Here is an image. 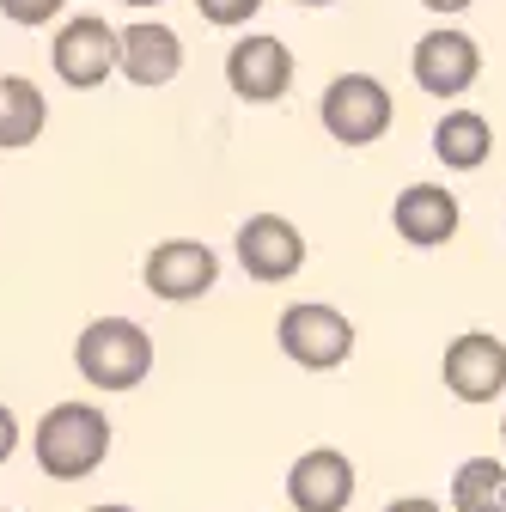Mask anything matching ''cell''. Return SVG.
Returning a JSON list of instances; mask_svg holds the SVG:
<instances>
[{"instance_id": "12", "label": "cell", "mask_w": 506, "mask_h": 512, "mask_svg": "<svg viewBox=\"0 0 506 512\" xmlns=\"http://www.w3.org/2000/svg\"><path fill=\"white\" fill-rule=\"evenodd\" d=\"M116 74L141 92L171 86L183 74V37L159 19H135L129 31H116Z\"/></svg>"}, {"instance_id": "24", "label": "cell", "mask_w": 506, "mask_h": 512, "mask_svg": "<svg viewBox=\"0 0 506 512\" xmlns=\"http://www.w3.org/2000/svg\"><path fill=\"white\" fill-rule=\"evenodd\" d=\"M293 7H330V0H293Z\"/></svg>"}, {"instance_id": "22", "label": "cell", "mask_w": 506, "mask_h": 512, "mask_svg": "<svg viewBox=\"0 0 506 512\" xmlns=\"http://www.w3.org/2000/svg\"><path fill=\"white\" fill-rule=\"evenodd\" d=\"M86 512H135V506H122V500H104V506H86Z\"/></svg>"}, {"instance_id": "16", "label": "cell", "mask_w": 506, "mask_h": 512, "mask_svg": "<svg viewBox=\"0 0 506 512\" xmlns=\"http://www.w3.org/2000/svg\"><path fill=\"white\" fill-rule=\"evenodd\" d=\"M452 512H506V464L500 458H464L452 476Z\"/></svg>"}, {"instance_id": "1", "label": "cell", "mask_w": 506, "mask_h": 512, "mask_svg": "<svg viewBox=\"0 0 506 512\" xmlns=\"http://www.w3.org/2000/svg\"><path fill=\"white\" fill-rule=\"evenodd\" d=\"M110 433L116 427H110V415L98 403H55V409H43V421L31 427L37 470L49 482H86L110 458Z\"/></svg>"}, {"instance_id": "19", "label": "cell", "mask_w": 506, "mask_h": 512, "mask_svg": "<svg viewBox=\"0 0 506 512\" xmlns=\"http://www.w3.org/2000/svg\"><path fill=\"white\" fill-rule=\"evenodd\" d=\"M19 439H25V427H19V415L0 403V464H7L13 452H19Z\"/></svg>"}, {"instance_id": "5", "label": "cell", "mask_w": 506, "mask_h": 512, "mask_svg": "<svg viewBox=\"0 0 506 512\" xmlns=\"http://www.w3.org/2000/svg\"><path fill=\"white\" fill-rule=\"evenodd\" d=\"M409 74H415V86L427 92V98H464L470 86H476V74H482V49H476V37L470 31H458V25H433L427 37H415V49H409Z\"/></svg>"}, {"instance_id": "11", "label": "cell", "mask_w": 506, "mask_h": 512, "mask_svg": "<svg viewBox=\"0 0 506 512\" xmlns=\"http://www.w3.org/2000/svg\"><path fill=\"white\" fill-rule=\"evenodd\" d=\"M391 226H397V238H403L409 250H439V244H452L458 226H464L458 189H446V183H409V189H397Z\"/></svg>"}, {"instance_id": "17", "label": "cell", "mask_w": 506, "mask_h": 512, "mask_svg": "<svg viewBox=\"0 0 506 512\" xmlns=\"http://www.w3.org/2000/svg\"><path fill=\"white\" fill-rule=\"evenodd\" d=\"M61 7H68V0H0V19L19 25V31H43V25L61 19Z\"/></svg>"}, {"instance_id": "6", "label": "cell", "mask_w": 506, "mask_h": 512, "mask_svg": "<svg viewBox=\"0 0 506 512\" xmlns=\"http://www.w3.org/2000/svg\"><path fill=\"white\" fill-rule=\"evenodd\" d=\"M49 68L61 86L74 92H92L116 74V31L98 19V13H74L55 25V43H49Z\"/></svg>"}, {"instance_id": "25", "label": "cell", "mask_w": 506, "mask_h": 512, "mask_svg": "<svg viewBox=\"0 0 506 512\" xmlns=\"http://www.w3.org/2000/svg\"><path fill=\"white\" fill-rule=\"evenodd\" d=\"M500 439H506V415H500Z\"/></svg>"}, {"instance_id": "20", "label": "cell", "mask_w": 506, "mask_h": 512, "mask_svg": "<svg viewBox=\"0 0 506 512\" xmlns=\"http://www.w3.org/2000/svg\"><path fill=\"white\" fill-rule=\"evenodd\" d=\"M385 512H446L439 500H427V494H403V500H391Z\"/></svg>"}, {"instance_id": "13", "label": "cell", "mask_w": 506, "mask_h": 512, "mask_svg": "<svg viewBox=\"0 0 506 512\" xmlns=\"http://www.w3.org/2000/svg\"><path fill=\"white\" fill-rule=\"evenodd\" d=\"M287 500L293 512H348L354 500V458L336 445H311L287 464Z\"/></svg>"}, {"instance_id": "10", "label": "cell", "mask_w": 506, "mask_h": 512, "mask_svg": "<svg viewBox=\"0 0 506 512\" xmlns=\"http://www.w3.org/2000/svg\"><path fill=\"white\" fill-rule=\"evenodd\" d=\"M439 378H446V391L470 409L506 397V342L488 336V330H464L446 348V360H439Z\"/></svg>"}, {"instance_id": "2", "label": "cell", "mask_w": 506, "mask_h": 512, "mask_svg": "<svg viewBox=\"0 0 506 512\" xmlns=\"http://www.w3.org/2000/svg\"><path fill=\"white\" fill-rule=\"evenodd\" d=\"M74 366L92 391H135L153 372V336L135 317H92L74 342Z\"/></svg>"}, {"instance_id": "7", "label": "cell", "mask_w": 506, "mask_h": 512, "mask_svg": "<svg viewBox=\"0 0 506 512\" xmlns=\"http://www.w3.org/2000/svg\"><path fill=\"white\" fill-rule=\"evenodd\" d=\"M141 281L153 299L165 305H189V299H208L220 287V256L202 244V238H165L147 250L141 263Z\"/></svg>"}, {"instance_id": "14", "label": "cell", "mask_w": 506, "mask_h": 512, "mask_svg": "<svg viewBox=\"0 0 506 512\" xmlns=\"http://www.w3.org/2000/svg\"><path fill=\"white\" fill-rule=\"evenodd\" d=\"M494 153V128L482 110H446L433 122V159L446 171H482Z\"/></svg>"}, {"instance_id": "21", "label": "cell", "mask_w": 506, "mask_h": 512, "mask_svg": "<svg viewBox=\"0 0 506 512\" xmlns=\"http://www.w3.org/2000/svg\"><path fill=\"white\" fill-rule=\"evenodd\" d=\"M421 7L433 13V19H458V13H470L476 0H421Z\"/></svg>"}, {"instance_id": "8", "label": "cell", "mask_w": 506, "mask_h": 512, "mask_svg": "<svg viewBox=\"0 0 506 512\" xmlns=\"http://www.w3.org/2000/svg\"><path fill=\"white\" fill-rule=\"evenodd\" d=\"M232 250H238V269L250 275V281H263V287H275V281H293L299 269H305V232L287 220V214H250L244 226H238V238H232Z\"/></svg>"}, {"instance_id": "9", "label": "cell", "mask_w": 506, "mask_h": 512, "mask_svg": "<svg viewBox=\"0 0 506 512\" xmlns=\"http://www.w3.org/2000/svg\"><path fill=\"white\" fill-rule=\"evenodd\" d=\"M226 86L238 104H281L293 86V49L269 31H250L226 49Z\"/></svg>"}, {"instance_id": "3", "label": "cell", "mask_w": 506, "mask_h": 512, "mask_svg": "<svg viewBox=\"0 0 506 512\" xmlns=\"http://www.w3.org/2000/svg\"><path fill=\"white\" fill-rule=\"evenodd\" d=\"M318 122L342 147H372V141H385V128L397 122V104H391L378 74H336L318 98Z\"/></svg>"}, {"instance_id": "4", "label": "cell", "mask_w": 506, "mask_h": 512, "mask_svg": "<svg viewBox=\"0 0 506 512\" xmlns=\"http://www.w3.org/2000/svg\"><path fill=\"white\" fill-rule=\"evenodd\" d=\"M275 342H281V354H287L293 366H305V372H336V366L354 354V324H348L336 305H324V299H299V305L281 311Z\"/></svg>"}, {"instance_id": "23", "label": "cell", "mask_w": 506, "mask_h": 512, "mask_svg": "<svg viewBox=\"0 0 506 512\" xmlns=\"http://www.w3.org/2000/svg\"><path fill=\"white\" fill-rule=\"evenodd\" d=\"M122 7H141L147 13V7H165V0H122Z\"/></svg>"}, {"instance_id": "18", "label": "cell", "mask_w": 506, "mask_h": 512, "mask_svg": "<svg viewBox=\"0 0 506 512\" xmlns=\"http://www.w3.org/2000/svg\"><path fill=\"white\" fill-rule=\"evenodd\" d=\"M196 13H202V25L238 31V25H250V19L263 13V0H196Z\"/></svg>"}, {"instance_id": "15", "label": "cell", "mask_w": 506, "mask_h": 512, "mask_svg": "<svg viewBox=\"0 0 506 512\" xmlns=\"http://www.w3.org/2000/svg\"><path fill=\"white\" fill-rule=\"evenodd\" d=\"M49 122V98L37 92V80L25 74H0V153H19L43 135Z\"/></svg>"}]
</instances>
